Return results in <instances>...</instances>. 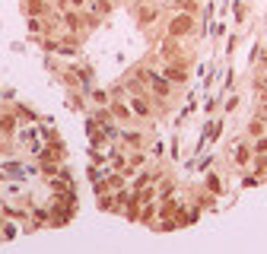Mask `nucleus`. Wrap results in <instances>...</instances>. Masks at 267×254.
<instances>
[{
  "label": "nucleus",
  "mask_w": 267,
  "mask_h": 254,
  "mask_svg": "<svg viewBox=\"0 0 267 254\" xmlns=\"http://www.w3.org/2000/svg\"><path fill=\"white\" fill-rule=\"evenodd\" d=\"M194 32V16L188 13V16H175V19L169 22V35L172 38H185V35H191Z\"/></svg>",
  "instance_id": "nucleus-1"
},
{
  "label": "nucleus",
  "mask_w": 267,
  "mask_h": 254,
  "mask_svg": "<svg viewBox=\"0 0 267 254\" xmlns=\"http://www.w3.org/2000/svg\"><path fill=\"white\" fill-rule=\"evenodd\" d=\"M150 86H153V92H156V95H162V99L172 92V80H169V76H159V73H153Z\"/></svg>",
  "instance_id": "nucleus-2"
},
{
  "label": "nucleus",
  "mask_w": 267,
  "mask_h": 254,
  "mask_svg": "<svg viewBox=\"0 0 267 254\" xmlns=\"http://www.w3.org/2000/svg\"><path fill=\"white\" fill-rule=\"evenodd\" d=\"M16 134V115L13 111H3L0 115V137H13Z\"/></svg>",
  "instance_id": "nucleus-3"
},
{
  "label": "nucleus",
  "mask_w": 267,
  "mask_h": 254,
  "mask_svg": "<svg viewBox=\"0 0 267 254\" xmlns=\"http://www.w3.org/2000/svg\"><path fill=\"white\" fill-rule=\"evenodd\" d=\"M162 76H169L172 83H185L188 80V70H182L178 64H172V67H166V73H162Z\"/></svg>",
  "instance_id": "nucleus-4"
},
{
  "label": "nucleus",
  "mask_w": 267,
  "mask_h": 254,
  "mask_svg": "<svg viewBox=\"0 0 267 254\" xmlns=\"http://www.w3.org/2000/svg\"><path fill=\"white\" fill-rule=\"evenodd\" d=\"M131 111L140 118H150V105H146V99H140V95H134L131 99Z\"/></svg>",
  "instance_id": "nucleus-5"
},
{
  "label": "nucleus",
  "mask_w": 267,
  "mask_h": 254,
  "mask_svg": "<svg viewBox=\"0 0 267 254\" xmlns=\"http://www.w3.org/2000/svg\"><path fill=\"white\" fill-rule=\"evenodd\" d=\"M25 13L29 16H41V13H48V3L45 0H25Z\"/></svg>",
  "instance_id": "nucleus-6"
},
{
  "label": "nucleus",
  "mask_w": 267,
  "mask_h": 254,
  "mask_svg": "<svg viewBox=\"0 0 267 254\" xmlns=\"http://www.w3.org/2000/svg\"><path fill=\"white\" fill-rule=\"evenodd\" d=\"M248 156H252V153H248V146H239V150H236V162H239V165H245V162H248Z\"/></svg>",
  "instance_id": "nucleus-7"
},
{
  "label": "nucleus",
  "mask_w": 267,
  "mask_h": 254,
  "mask_svg": "<svg viewBox=\"0 0 267 254\" xmlns=\"http://www.w3.org/2000/svg\"><path fill=\"white\" fill-rule=\"evenodd\" d=\"M248 134H252V137H261V134H264V121H252V127H248Z\"/></svg>",
  "instance_id": "nucleus-8"
},
{
  "label": "nucleus",
  "mask_w": 267,
  "mask_h": 254,
  "mask_svg": "<svg viewBox=\"0 0 267 254\" xmlns=\"http://www.w3.org/2000/svg\"><path fill=\"white\" fill-rule=\"evenodd\" d=\"M207 188H210L213 194H220V178L217 175H207Z\"/></svg>",
  "instance_id": "nucleus-9"
},
{
  "label": "nucleus",
  "mask_w": 267,
  "mask_h": 254,
  "mask_svg": "<svg viewBox=\"0 0 267 254\" xmlns=\"http://www.w3.org/2000/svg\"><path fill=\"white\" fill-rule=\"evenodd\" d=\"M64 19H67V25H70V29L76 32V29H80V16H76V13H67L64 16Z\"/></svg>",
  "instance_id": "nucleus-10"
},
{
  "label": "nucleus",
  "mask_w": 267,
  "mask_h": 254,
  "mask_svg": "<svg viewBox=\"0 0 267 254\" xmlns=\"http://www.w3.org/2000/svg\"><path fill=\"white\" fill-rule=\"evenodd\" d=\"M124 143H127V146H140L143 140H140V134H124Z\"/></svg>",
  "instance_id": "nucleus-11"
},
{
  "label": "nucleus",
  "mask_w": 267,
  "mask_h": 254,
  "mask_svg": "<svg viewBox=\"0 0 267 254\" xmlns=\"http://www.w3.org/2000/svg\"><path fill=\"white\" fill-rule=\"evenodd\" d=\"M115 115H118V118H131L134 111H131V108H124V105H115Z\"/></svg>",
  "instance_id": "nucleus-12"
},
{
  "label": "nucleus",
  "mask_w": 267,
  "mask_h": 254,
  "mask_svg": "<svg viewBox=\"0 0 267 254\" xmlns=\"http://www.w3.org/2000/svg\"><path fill=\"white\" fill-rule=\"evenodd\" d=\"M0 235H3V239H13V235H16V226H10V223H6L3 229H0Z\"/></svg>",
  "instance_id": "nucleus-13"
},
{
  "label": "nucleus",
  "mask_w": 267,
  "mask_h": 254,
  "mask_svg": "<svg viewBox=\"0 0 267 254\" xmlns=\"http://www.w3.org/2000/svg\"><path fill=\"white\" fill-rule=\"evenodd\" d=\"M153 16H156V10H153V6H150V10H143V13H140V22L146 25V22H150V19H153Z\"/></svg>",
  "instance_id": "nucleus-14"
},
{
  "label": "nucleus",
  "mask_w": 267,
  "mask_h": 254,
  "mask_svg": "<svg viewBox=\"0 0 267 254\" xmlns=\"http://www.w3.org/2000/svg\"><path fill=\"white\" fill-rule=\"evenodd\" d=\"M70 3L76 6V10H83V6H86V3H89V0H70Z\"/></svg>",
  "instance_id": "nucleus-15"
},
{
  "label": "nucleus",
  "mask_w": 267,
  "mask_h": 254,
  "mask_svg": "<svg viewBox=\"0 0 267 254\" xmlns=\"http://www.w3.org/2000/svg\"><path fill=\"white\" fill-rule=\"evenodd\" d=\"M258 153H267V140H258Z\"/></svg>",
  "instance_id": "nucleus-16"
},
{
  "label": "nucleus",
  "mask_w": 267,
  "mask_h": 254,
  "mask_svg": "<svg viewBox=\"0 0 267 254\" xmlns=\"http://www.w3.org/2000/svg\"><path fill=\"white\" fill-rule=\"evenodd\" d=\"M188 3V0H172V6H185Z\"/></svg>",
  "instance_id": "nucleus-17"
},
{
  "label": "nucleus",
  "mask_w": 267,
  "mask_h": 254,
  "mask_svg": "<svg viewBox=\"0 0 267 254\" xmlns=\"http://www.w3.org/2000/svg\"><path fill=\"white\" fill-rule=\"evenodd\" d=\"M261 86H264V92H267V76H264V83H261Z\"/></svg>",
  "instance_id": "nucleus-18"
}]
</instances>
